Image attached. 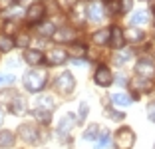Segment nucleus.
<instances>
[{
    "label": "nucleus",
    "mask_w": 155,
    "mask_h": 149,
    "mask_svg": "<svg viewBox=\"0 0 155 149\" xmlns=\"http://www.w3.org/2000/svg\"><path fill=\"white\" fill-rule=\"evenodd\" d=\"M46 80H48V74L44 72V70H30V72L24 74V88H26L28 91H32V94H36V91H42L46 86Z\"/></svg>",
    "instance_id": "nucleus-1"
},
{
    "label": "nucleus",
    "mask_w": 155,
    "mask_h": 149,
    "mask_svg": "<svg viewBox=\"0 0 155 149\" xmlns=\"http://www.w3.org/2000/svg\"><path fill=\"white\" fill-rule=\"evenodd\" d=\"M54 88L58 90V94L70 95V94H74V90H76V78H74L70 72L60 74V76L56 78V81H54Z\"/></svg>",
    "instance_id": "nucleus-2"
},
{
    "label": "nucleus",
    "mask_w": 155,
    "mask_h": 149,
    "mask_svg": "<svg viewBox=\"0 0 155 149\" xmlns=\"http://www.w3.org/2000/svg\"><path fill=\"white\" fill-rule=\"evenodd\" d=\"M135 143V133L129 127H121L115 131V147L117 149H131Z\"/></svg>",
    "instance_id": "nucleus-3"
},
{
    "label": "nucleus",
    "mask_w": 155,
    "mask_h": 149,
    "mask_svg": "<svg viewBox=\"0 0 155 149\" xmlns=\"http://www.w3.org/2000/svg\"><path fill=\"white\" fill-rule=\"evenodd\" d=\"M18 135L22 137L26 143H38L40 141V131H38L36 125H32V123H24V125L18 127Z\"/></svg>",
    "instance_id": "nucleus-4"
},
{
    "label": "nucleus",
    "mask_w": 155,
    "mask_h": 149,
    "mask_svg": "<svg viewBox=\"0 0 155 149\" xmlns=\"http://www.w3.org/2000/svg\"><path fill=\"white\" fill-rule=\"evenodd\" d=\"M135 74L139 78H145V80H151V78L155 76V64L151 62V60L143 58L139 60V62L135 64Z\"/></svg>",
    "instance_id": "nucleus-5"
},
{
    "label": "nucleus",
    "mask_w": 155,
    "mask_h": 149,
    "mask_svg": "<svg viewBox=\"0 0 155 149\" xmlns=\"http://www.w3.org/2000/svg\"><path fill=\"white\" fill-rule=\"evenodd\" d=\"M94 81L101 88H107V86H111V81H114V74L110 72L107 66H100V68L96 70V74H94Z\"/></svg>",
    "instance_id": "nucleus-6"
},
{
    "label": "nucleus",
    "mask_w": 155,
    "mask_h": 149,
    "mask_svg": "<svg viewBox=\"0 0 155 149\" xmlns=\"http://www.w3.org/2000/svg\"><path fill=\"white\" fill-rule=\"evenodd\" d=\"M76 30H74L72 26H62V28H56V32H54V42H60V44H64V42H70L72 44L74 40H76Z\"/></svg>",
    "instance_id": "nucleus-7"
},
{
    "label": "nucleus",
    "mask_w": 155,
    "mask_h": 149,
    "mask_svg": "<svg viewBox=\"0 0 155 149\" xmlns=\"http://www.w3.org/2000/svg\"><path fill=\"white\" fill-rule=\"evenodd\" d=\"M44 14H46V8L42 4H38V2H34V4L26 10V22L28 24H40L42 18H44Z\"/></svg>",
    "instance_id": "nucleus-8"
},
{
    "label": "nucleus",
    "mask_w": 155,
    "mask_h": 149,
    "mask_svg": "<svg viewBox=\"0 0 155 149\" xmlns=\"http://www.w3.org/2000/svg\"><path fill=\"white\" fill-rule=\"evenodd\" d=\"M129 86H131V90H133V95L137 98L139 94H147V91L153 90V81L137 76V78H133V80H131V84H129Z\"/></svg>",
    "instance_id": "nucleus-9"
},
{
    "label": "nucleus",
    "mask_w": 155,
    "mask_h": 149,
    "mask_svg": "<svg viewBox=\"0 0 155 149\" xmlns=\"http://www.w3.org/2000/svg\"><path fill=\"white\" fill-rule=\"evenodd\" d=\"M76 123H78L76 115H74V113H66L64 118L60 119V123H58V133H60V135H68L70 131L74 129Z\"/></svg>",
    "instance_id": "nucleus-10"
},
{
    "label": "nucleus",
    "mask_w": 155,
    "mask_h": 149,
    "mask_svg": "<svg viewBox=\"0 0 155 149\" xmlns=\"http://www.w3.org/2000/svg\"><path fill=\"white\" fill-rule=\"evenodd\" d=\"M48 64L50 66H60V64H64L66 60H68V52H66L64 48H52L50 52H48Z\"/></svg>",
    "instance_id": "nucleus-11"
},
{
    "label": "nucleus",
    "mask_w": 155,
    "mask_h": 149,
    "mask_svg": "<svg viewBox=\"0 0 155 149\" xmlns=\"http://www.w3.org/2000/svg\"><path fill=\"white\" fill-rule=\"evenodd\" d=\"M8 109H10V113H14V115H24L26 109H28L26 99H24L22 95H14L12 101L8 104Z\"/></svg>",
    "instance_id": "nucleus-12"
},
{
    "label": "nucleus",
    "mask_w": 155,
    "mask_h": 149,
    "mask_svg": "<svg viewBox=\"0 0 155 149\" xmlns=\"http://www.w3.org/2000/svg\"><path fill=\"white\" fill-rule=\"evenodd\" d=\"M86 14H87V20H91V22H100V20L104 18V4H100V2H91V4L86 8Z\"/></svg>",
    "instance_id": "nucleus-13"
},
{
    "label": "nucleus",
    "mask_w": 155,
    "mask_h": 149,
    "mask_svg": "<svg viewBox=\"0 0 155 149\" xmlns=\"http://www.w3.org/2000/svg\"><path fill=\"white\" fill-rule=\"evenodd\" d=\"M123 36H125L127 42H131V44H141L145 40V34L139 28H133V26H129L127 30H123Z\"/></svg>",
    "instance_id": "nucleus-14"
},
{
    "label": "nucleus",
    "mask_w": 155,
    "mask_h": 149,
    "mask_svg": "<svg viewBox=\"0 0 155 149\" xmlns=\"http://www.w3.org/2000/svg\"><path fill=\"white\" fill-rule=\"evenodd\" d=\"M110 44L114 46L115 50H121L123 44H125V36H123V30L117 26L111 28V36H110Z\"/></svg>",
    "instance_id": "nucleus-15"
},
{
    "label": "nucleus",
    "mask_w": 155,
    "mask_h": 149,
    "mask_svg": "<svg viewBox=\"0 0 155 149\" xmlns=\"http://www.w3.org/2000/svg\"><path fill=\"white\" fill-rule=\"evenodd\" d=\"M24 62L30 64V66H38V64L44 62V54L40 50H26L24 52Z\"/></svg>",
    "instance_id": "nucleus-16"
},
{
    "label": "nucleus",
    "mask_w": 155,
    "mask_h": 149,
    "mask_svg": "<svg viewBox=\"0 0 155 149\" xmlns=\"http://www.w3.org/2000/svg\"><path fill=\"white\" fill-rule=\"evenodd\" d=\"M110 99H111V104H114L115 108H129L131 101H133V98L127 95V94H111Z\"/></svg>",
    "instance_id": "nucleus-17"
},
{
    "label": "nucleus",
    "mask_w": 155,
    "mask_h": 149,
    "mask_svg": "<svg viewBox=\"0 0 155 149\" xmlns=\"http://www.w3.org/2000/svg\"><path fill=\"white\" fill-rule=\"evenodd\" d=\"M87 54V48L86 44H82V42H72L68 48V56H74V60H80V56H86Z\"/></svg>",
    "instance_id": "nucleus-18"
},
{
    "label": "nucleus",
    "mask_w": 155,
    "mask_h": 149,
    "mask_svg": "<svg viewBox=\"0 0 155 149\" xmlns=\"http://www.w3.org/2000/svg\"><path fill=\"white\" fill-rule=\"evenodd\" d=\"M54 98L52 95H40L36 99V109H44V111H52L54 109Z\"/></svg>",
    "instance_id": "nucleus-19"
},
{
    "label": "nucleus",
    "mask_w": 155,
    "mask_h": 149,
    "mask_svg": "<svg viewBox=\"0 0 155 149\" xmlns=\"http://www.w3.org/2000/svg\"><path fill=\"white\" fill-rule=\"evenodd\" d=\"M110 36H111V28H104V30H97L91 36V40L96 42L97 46H101V44H110Z\"/></svg>",
    "instance_id": "nucleus-20"
},
{
    "label": "nucleus",
    "mask_w": 155,
    "mask_h": 149,
    "mask_svg": "<svg viewBox=\"0 0 155 149\" xmlns=\"http://www.w3.org/2000/svg\"><path fill=\"white\" fill-rule=\"evenodd\" d=\"M14 141H16V137H14L12 131H8V129H2V131H0V147H2V149L12 147Z\"/></svg>",
    "instance_id": "nucleus-21"
},
{
    "label": "nucleus",
    "mask_w": 155,
    "mask_h": 149,
    "mask_svg": "<svg viewBox=\"0 0 155 149\" xmlns=\"http://www.w3.org/2000/svg\"><path fill=\"white\" fill-rule=\"evenodd\" d=\"M14 46H16L14 38L2 32V34H0V50H2V52H10V50H12Z\"/></svg>",
    "instance_id": "nucleus-22"
},
{
    "label": "nucleus",
    "mask_w": 155,
    "mask_h": 149,
    "mask_svg": "<svg viewBox=\"0 0 155 149\" xmlns=\"http://www.w3.org/2000/svg\"><path fill=\"white\" fill-rule=\"evenodd\" d=\"M131 58H133L131 50H123V52H117V54L114 56V62L117 64V66H123V64H127Z\"/></svg>",
    "instance_id": "nucleus-23"
},
{
    "label": "nucleus",
    "mask_w": 155,
    "mask_h": 149,
    "mask_svg": "<svg viewBox=\"0 0 155 149\" xmlns=\"http://www.w3.org/2000/svg\"><path fill=\"white\" fill-rule=\"evenodd\" d=\"M110 141H111V137H110V131H107V129L100 131V137L96 139V149H105L107 145H110Z\"/></svg>",
    "instance_id": "nucleus-24"
},
{
    "label": "nucleus",
    "mask_w": 155,
    "mask_h": 149,
    "mask_svg": "<svg viewBox=\"0 0 155 149\" xmlns=\"http://www.w3.org/2000/svg\"><path fill=\"white\" fill-rule=\"evenodd\" d=\"M147 20H149V14H147L145 10H141V12H135V14H133L129 22H131L133 28H135V26H141V24H147Z\"/></svg>",
    "instance_id": "nucleus-25"
},
{
    "label": "nucleus",
    "mask_w": 155,
    "mask_h": 149,
    "mask_svg": "<svg viewBox=\"0 0 155 149\" xmlns=\"http://www.w3.org/2000/svg\"><path fill=\"white\" fill-rule=\"evenodd\" d=\"M38 32H40L42 36H54L56 24H52V22H40V24H38Z\"/></svg>",
    "instance_id": "nucleus-26"
},
{
    "label": "nucleus",
    "mask_w": 155,
    "mask_h": 149,
    "mask_svg": "<svg viewBox=\"0 0 155 149\" xmlns=\"http://www.w3.org/2000/svg\"><path fill=\"white\" fill-rule=\"evenodd\" d=\"M97 133H100V125L91 123V125L84 131V139H86V141H94V139H97V137H100Z\"/></svg>",
    "instance_id": "nucleus-27"
},
{
    "label": "nucleus",
    "mask_w": 155,
    "mask_h": 149,
    "mask_svg": "<svg viewBox=\"0 0 155 149\" xmlns=\"http://www.w3.org/2000/svg\"><path fill=\"white\" fill-rule=\"evenodd\" d=\"M34 118L38 119L40 123H50V119H52V111H44V109H34Z\"/></svg>",
    "instance_id": "nucleus-28"
},
{
    "label": "nucleus",
    "mask_w": 155,
    "mask_h": 149,
    "mask_svg": "<svg viewBox=\"0 0 155 149\" xmlns=\"http://www.w3.org/2000/svg\"><path fill=\"white\" fill-rule=\"evenodd\" d=\"M16 46H20V48H26L28 44H30V36H28L26 32H22V34H18V36H16Z\"/></svg>",
    "instance_id": "nucleus-29"
},
{
    "label": "nucleus",
    "mask_w": 155,
    "mask_h": 149,
    "mask_svg": "<svg viewBox=\"0 0 155 149\" xmlns=\"http://www.w3.org/2000/svg\"><path fill=\"white\" fill-rule=\"evenodd\" d=\"M58 4L64 10H72L74 6H78V0H58Z\"/></svg>",
    "instance_id": "nucleus-30"
},
{
    "label": "nucleus",
    "mask_w": 155,
    "mask_h": 149,
    "mask_svg": "<svg viewBox=\"0 0 155 149\" xmlns=\"http://www.w3.org/2000/svg\"><path fill=\"white\" fill-rule=\"evenodd\" d=\"M78 118H80V119H78V123H82L84 119L87 118V104H86V101L80 104V115H78Z\"/></svg>",
    "instance_id": "nucleus-31"
},
{
    "label": "nucleus",
    "mask_w": 155,
    "mask_h": 149,
    "mask_svg": "<svg viewBox=\"0 0 155 149\" xmlns=\"http://www.w3.org/2000/svg\"><path fill=\"white\" fill-rule=\"evenodd\" d=\"M105 113H107V115H110V118L114 119V121H121V119L125 118V115H123L121 111H115V109H107V111H105Z\"/></svg>",
    "instance_id": "nucleus-32"
},
{
    "label": "nucleus",
    "mask_w": 155,
    "mask_h": 149,
    "mask_svg": "<svg viewBox=\"0 0 155 149\" xmlns=\"http://www.w3.org/2000/svg\"><path fill=\"white\" fill-rule=\"evenodd\" d=\"M133 6V0H119V10L121 12H129Z\"/></svg>",
    "instance_id": "nucleus-33"
},
{
    "label": "nucleus",
    "mask_w": 155,
    "mask_h": 149,
    "mask_svg": "<svg viewBox=\"0 0 155 149\" xmlns=\"http://www.w3.org/2000/svg\"><path fill=\"white\" fill-rule=\"evenodd\" d=\"M12 81H14L12 74H2V76H0V86H10Z\"/></svg>",
    "instance_id": "nucleus-34"
},
{
    "label": "nucleus",
    "mask_w": 155,
    "mask_h": 149,
    "mask_svg": "<svg viewBox=\"0 0 155 149\" xmlns=\"http://www.w3.org/2000/svg\"><path fill=\"white\" fill-rule=\"evenodd\" d=\"M16 28H18V26H16V20H8L6 26H4V34H8V36H10V32H14Z\"/></svg>",
    "instance_id": "nucleus-35"
},
{
    "label": "nucleus",
    "mask_w": 155,
    "mask_h": 149,
    "mask_svg": "<svg viewBox=\"0 0 155 149\" xmlns=\"http://www.w3.org/2000/svg\"><path fill=\"white\" fill-rule=\"evenodd\" d=\"M147 115H149V119L155 123V104H149V105H147Z\"/></svg>",
    "instance_id": "nucleus-36"
},
{
    "label": "nucleus",
    "mask_w": 155,
    "mask_h": 149,
    "mask_svg": "<svg viewBox=\"0 0 155 149\" xmlns=\"http://www.w3.org/2000/svg\"><path fill=\"white\" fill-rule=\"evenodd\" d=\"M16 0H0V8H12V4Z\"/></svg>",
    "instance_id": "nucleus-37"
},
{
    "label": "nucleus",
    "mask_w": 155,
    "mask_h": 149,
    "mask_svg": "<svg viewBox=\"0 0 155 149\" xmlns=\"http://www.w3.org/2000/svg\"><path fill=\"white\" fill-rule=\"evenodd\" d=\"M16 2H18V6H28V8L34 4V0H16Z\"/></svg>",
    "instance_id": "nucleus-38"
},
{
    "label": "nucleus",
    "mask_w": 155,
    "mask_h": 149,
    "mask_svg": "<svg viewBox=\"0 0 155 149\" xmlns=\"http://www.w3.org/2000/svg\"><path fill=\"white\" fill-rule=\"evenodd\" d=\"M72 62L76 64V66H84V64H86V62H84V60H72Z\"/></svg>",
    "instance_id": "nucleus-39"
},
{
    "label": "nucleus",
    "mask_w": 155,
    "mask_h": 149,
    "mask_svg": "<svg viewBox=\"0 0 155 149\" xmlns=\"http://www.w3.org/2000/svg\"><path fill=\"white\" fill-rule=\"evenodd\" d=\"M0 123H2V109H0Z\"/></svg>",
    "instance_id": "nucleus-40"
},
{
    "label": "nucleus",
    "mask_w": 155,
    "mask_h": 149,
    "mask_svg": "<svg viewBox=\"0 0 155 149\" xmlns=\"http://www.w3.org/2000/svg\"><path fill=\"white\" fill-rule=\"evenodd\" d=\"M153 149H155V145H153Z\"/></svg>",
    "instance_id": "nucleus-41"
}]
</instances>
